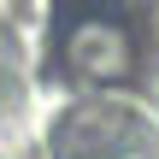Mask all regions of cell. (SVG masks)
<instances>
[{
	"mask_svg": "<svg viewBox=\"0 0 159 159\" xmlns=\"http://www.w3.org/2000/svg\"><path fill=\"white\" fill-rule=\"evenodd\" d=\"M65 65H71L77 77H89V83H118V77H130L136 47H130L124 24H112V18H83V24H71V35H65Z\"/></svg>",
	"mask_w": 159,
	"mask_h": 159,
	"instance_id": "obj_1",
	"label": "cell"
}]
</instances>
